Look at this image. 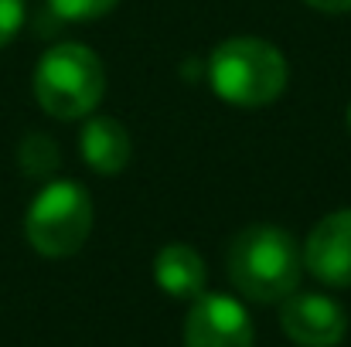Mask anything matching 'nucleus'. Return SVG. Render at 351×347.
<instances>
[{
  "label": "nucleus",
  "instance_id": "nucleus-6",
  "mask_svg": "<svg viewBox=\"0 0 351 347\" xmlns=\"http://www.w3.org/2000/svg\"><path fill=\"white\" fill-rule=\"evenodd\" d=\"M280 324L283 334L300 347H338L348 334V313L321 293H290L283 300Z\"/></svg>",
  "mask_w": 351,
  "mask_h": 347
},
{
  "label": "nucleus",
  "instance_id": "nucleus-2",
  "mask_svg": "<svg viewBox=\"0 0 351 347\" xmlns=\"http://www.w3.org/2000/svg\"><path fill=\"white\" fill-rule=\"evenodd\" d=\"M208 82L222 103L259 110L287 89V58L269 41L232 38L212 51Z\"/></svg>",
  "mask_w": 351,
  "mask_h": 347
},
{
  "label": "nucleus",
  "instance_id": "nucleus-12",
  "mask_svg": "<svg viewBox=\"0 0 351 347\" xmlns=\"http://www.w3.org/2000/svg\"><path fill=\"white\" fill-rule=\"evenodd\" d=\"M311 7H317V10H328V14H345L351 10V0H307Z\"/></svg>",
  "mask_w": 351,
  "mask_h": 347
},
{
  "label": "nucleus",
  "instance_id": "nucleus-8",
  "mask_svg": "<svg viewBox=\"0 0 351 347\" xmlns=\"http://www.w3.org/2000/svg\"><path fill=\"white\" fill-rule=\"evenodd\" d=\"M154 279H157V286L167 296H174V300H195V296L205 293V259L191 245L171 242L154 259Z\"/></svg>",
  "mask_w": 351,
  "mask_h": 347
},
{
  "label": "nucleus",
  "instance_id": "nucleus-13",
  "mask_svg": "<svg viewBox=\"0 0 351 347\" xmlns=\"http://www.w3.org/2000/svg\"><path fill=\"white\" fill-rule=\"evenodd\" d=\"M348 129H351V106H348Z\"/></svg>",
  "mask_w": 351,
  "mask_h": 347
},
{
  "label": "nucleus",
  "instance_id": "nucleus-3",
  "mask_svg": "<svg viewBox=\"0 0 351 347\" xmlns=\"http://www.w3.org/2000/svg\"><path fill=\"white\" fill-rule=\"evenodd\" d=\"M106 92V72L86 44H58L45 51L34 72V96L55 119L89 116Z\"/></svg>",
  "mask_w": 351,
  "mask_h": 347
},
{
  "label": "nucleus",
  "instance_id": "nucleus-11",
  "mask_svg": "<svg viewBox=\"0 0 351 347\" xmlns=\"http://www.w3.org/2000/svg\"><path fill=\"white\" fill-rule=\"evenodd\" d=\"M24 24V0H0V48L14 41Z\"/></svg>",
  "mask_w": 351,
  "mask_h": 347
},
{
  "label": "nucleus",
  "instance_id": "nucleus-9",
  "mask_svg": "<svg viewBox=\"0 0 351 347\" xmlns=\"http://www.w3.org/2000/svg\"><path fill=\"white\" fill-rule=\"evenodd\" d=\"M130 133L119 119L96 116L82 129V157L96 174H119L130 164Z\"/></svg>",
  "mask_w": 351,
  "mask_h": 347
},
{
  "label": "nucleus",
  "instance_id": "nucleus-4",
  "mask_svg": "<svg viewBox=\"0 0 351 347\" xmlns=\"http://www.w3.org/2000/svg\"><path fill=\"white\" fill-rule=\"evenodd\" d=\"M24 231L27 242L48 259L75 255L93 231V201L86 188L75 181H55L41 188L27 208Z\"/></svg>",
  "mask_w": 351,
  "mask_h": 347
},
{
  "label": "nucleus",
  "instance_id": "nucleus-7",
  "mask_svg": "<svg viewBox=\"0 0 351 347\" xmlns=\"http://www.w3.org/2000/svg\"><path fill=\"white\" fill-rule=\"evenodd\" d=\"M304 266L328 286H351V208L314 225L304 245Z\"/></svg>",
  "mask_w": 351,
  "mask_h": 347
},
{
  "label": "nucleus",
  "instance_id": "nucleus-5",
  "mask_svg": "<svg viewBox=\"0 0 351 347\" xmlns=\"http://www.w3.org/2000/svg\"><path fill=\"white\" fill-rule=\"evenodd\" d=\"M184 347H252V320L226 293H202L184 317Z\"/></svg>",
  "mask_w": 351,
  "mask_h": 347
},
{
  "label": "nucleus",
  "instance_id": "nucleus-1",
  "mask_svg": "<svg viewBox=\"0 0 351 347\" xmlns=\"http://www.w3.org/2000/svg\"><path fill=\"white\" fill-rule=\"evenodd\" d=\"M300 269L304 255L290 231L276 225H249L232 238L229 279L242 296L256 303L287 300L300 283Z\"/></svg>",
  "mask_w": 351,
  "mask_h": 347
},
{
  "label": "nucleus",
  "instance_id": "nucleus-10",
  "mask_svg": "<svg viewBox=\"0 0 351 347\" xmlns=\"http://www.w3.org/2000/svg\"><path fill=\"white\" fill-rule=\"evenodd\" d=\"M119 0H48V10L58 17V21H96L103 14H110Z\"/></svg>",
  "mask_w": 351,
  "mask_h": 347
}]
</instances>
